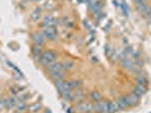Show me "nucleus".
<instances>
[{
  "label": "nucleus",
  "instance_id": "nucleus-1",
  "mask_svg": "<svg viewBox=\"0 0 151 113\" xmlns=\"http://www.w3.org/2000/svg\"><path fill=\"white\" fill-rule=\"evenodd\" d=\"M55 60H57V53L54 51H51V50L44 51L41 54V56L38 58L40 63L42 66H44V67H47V66H50L51 63L55 62Z\"/></svg>",
  "mask_w": 151,
  "mask_h": 113
},
{
  "label": "nucleus",
  "instance_id": "nucleus-2",
  "mask_svg": "<svg viewBox=\"0 0 151 113\" xmlns=\"http://www.w3.org/2000/svg\"><path fill=\"white\" fill-rule=\"evenodd\" d=\"M55 86L58 88V92H59V94L61 95V96H64L65 94H68L71 92V89L69 87V83L64 82L63 79L61 80H55Z\"/></svg>",
  "mask_w": 151,
  "mask_h": 113
},
{
  "label": "nucleus",
  "instance_id": "nucleus-3",
  "mask_svg": "<svg viewBox=\"0 0 151 113\" xmlns=\"http://www.w3.org/2000/svg\"><path fill=\"white\" fill-rule=\"evenodd\" d=\"M114 104H115V107H116V111H123V110H125L126 107L130 106L126 95L121 96L119 100H116L114 102Z\"/></svg>",
  "mask_w": 151,
  "mask_h": 113
},
{
  "label": "nucleus",
  "instance_id": "nucleus-4",
  "mask_svg": "<svg viewBox=\"0 0 151 113\" xmlns=\"http://www.w3.org/2000/svg\"><path fill=\"white\" fill-rule=\"evenodd\" d=\"M94 105L96 113H108V102H106V101H98Z\"/></svg>",
  "mask_w": 151,
  "mask_h": 113
},
{
  "label": "nucleus",
  "instance_id": "nucleus-5",
  "mask_svg": "<svg viewBox=\"0 0 151 113\" xmlns=\"http://www.w3.org/2000/svg\"><path fill=\"white\" fill-rule=\"evenodd\" d=\"M57 34H58V31L55 27H44V30H43L44 38H47V40H51V41H53V40L57 38Z\"/></svg>",
  "mask_w": 151,
  "mask_h": 113
},
{
  "label": "nucleus",
  "instance_id": "nucleus-6",
  "mask_svg": "<svg viewBox=\"0 0 151 113\" xmlns=\"http://www.w3.org/2000/svg\"><path fill=\"white\" fill-rule=\"evenodd\" d=\"M32 40L35 45H38V46H42L43 44L45 43V38L43 35V33H40V32H36V33H33L32 34Z\"/></svg>",
  "mask_w": 151,
  "mask_h": 113
},
{
  "label": "nucleus",
  "instance_id": "nucleus-7",
  "mask_svg": "<svg viewBox=\"0 0 151 113\" xmlns=\"http://www.w3.org/2000/svg\"><path fill=\"white\" fill-rule=\"evenodd\" d=\"M46 68H47V71L50 72V75L51 74H54V72H64V71H65V70L63 69L62 63H60V62L51 63L50 66H47Z\"/></svg>",
  "mask_w": 151,
  "mask_h": 113
},
{
  "label": "nucleus",
  "instance_id": "nucleus-8",
  "mask_svg": "<svg viewBox=\"0 0 151 113\" xmlns=\"http://www.w3.org/2000/svg\"><path fill=\"white\" fill-rule=\"evenodd\" d=\"M72 93V101H76V102H81L85 99V94L81 91V88H77V89H73L71 91Z\"/></svg>",
  "mask_w": 151,
  "mask_h": 113
},
{
  "label": "nucleus",
  "instance_id": "nucleus-9",
  "mask_svg": "<svg viewBox=\"0 0 151 113\" xmlns=\"http://www.w3.org/2000/svg\"><path fill=\"white\" fill-rule=\"evenodd\" d=\"M42 26L43 27H55L57 26V19L52 16H46L44 20L42 22Z\"/></svg>",
  "mask_w": 151,
  "mask_h": 113
},
{
  "label": "nucleus",
  "instance_id": "nucleus-10",
  "mask_svg": "<svg viewBox=\"0 0 151 113\" xmlns=\"http://www.w3.org/2000/svg\"><path fill=\"white\" fill-rule=\"evenodd\" d=\"M126 97H127L129 105H130V106H135V105H138L139 102H140V97L137 96L134 93H131L130 95H126Z\"/></svg>",
  "mask_w": 151,
  "mask_h": 113
},
{
  "label": "nucleus",
  "instance_id": "nucleus-11",
  "mask_svg": "<svg viewBox=\"0 0 151 113\" xmlns=\"http://www.w3.org/2000/svg\"><path fill=\"white\" fill-rule=\"evenodd\" d=\"M41 15H42V9H41L40 7H37V8H35L31 13L29 18H31V20L33 23H36L38 19H40V17H41Z\"/></svg>",
  "mask_w": 151,
  "mask_h": 113
},
{
  "label": "nucleus",
  "instance_id": "nucleus-12",
  "mask_svg": "<svg viewBox=\"0 0 151 113\" xmlns=\"http://www.w3.org/2000/svg\"><path fill=\"white\" fill-rule=\"evenodd\" d=\"M137 9L139 10V13L142 14V15L145 16V17H148V16H149L150 7L148 6L147 4H141V5H138V6H137Z\"/></svg>",
  "mask_w": 151,
  "mask_h": 113
},
{
  "label": "nucleus",
  "instance_id": "nucleus-13",
  "mask_svg": "<svg viewBox=\"0 0 151 113\" xmlns=\"http://www.w3.org/2000/svg\"><path fill=\"white\" fill-rule=\"evenodd\" d=\"M145 91H147V87L145 86H143V85H135L134 86V88H133V92L132 93H134V94L137 95V96H139V97H141L142 95L145 93Z\"/></svg>",
  "mask_w": 151,
  "mask_h": 113
},
{
  "label": "nucleus",
  "instance_id": "nucleus-14",
  "mask_svg": "<svg viewBox=\"0 0 151 113\" xmlns=\"http://www.w3.org/2000/svg\"><path fill=\"white\" fill-rule=\"evenodd\" d=\"M121 64L124 67V68H126V69H131V70H134V64H133V62L127 58V59H124V60H122L121 61Z\"/></svg>",
  "mask_w": 151,
  "mask_h": 113
},
{
  "label": "nucleus",
  "instance_id": "nucleus-15",
  "mask_svg": "<svg viewBox=\"0 0 151 113\" xmlns=\"http://www.w3.org/2000/svg\"><path fill=\"white\" fill-rule=\"evenodd\" d=\"M68 83H69V87L71 91L77 89V88H81L82 86L81 80H71V82H68Z\"/></svg>",
  "mask_w": 151,
  "mask_h": 113
},
{
  "label": "nucleus",
  "instance_id": "nucleus-16",
  "mask_svg": "<svg viewBox=\"0 0 151 113\" xmlns=\"http://www.w3.org/2000/svg\"><path fill=\"white\" fill-rule=\"evenodd\" d=\"M95 111V105L91 102L85 101V113H93Z\"/></svg>",
  "mask_w": 151,
  "mask_h": 113
},
{
  "label": "nucleus",
  "instance_id": "nucleus-17",
  "mask_svg": "<svg viewBox=\"0 0 151 113\" xmlns=\"http://www.w3.org/2000/svg\"><path fill=\"white\" fill-rule=\"evenodd\" d=\"M120 6H121V12L123 13V15H124V16H129V15H130V8L127 7L125 1H122Z\"/></svg>",
  "mask_w": 151,
  "mask_h": 113
},
{
  "label": "nucleus",
  "instance_id": "nucleus-18",
  "mask_svg": "<svg viewBox=\"0 0 151 113\" xmlns=\"http://www.w3.org/2000/svg\"><path fill=\"white\" fill-rule=\"evenodd\" d=\"M90 99L94 101V102H98V101H101L103 96H101V94L99 92L95 91V92H91V93H90Z\"/></svg>",
  "mask_w": 151,
  "mask_h": 113
},
{
  "label": "nucleus",
  "instance_id": "nucleus-19",
  "mask_svg": "<svg viewBox=\"0 0 151 113\" xmlns=\"http://www.w3.org/2000/svg\"><path fill=\"white\" fill-rule=\"evenodd\" d=\"M32 53H33V56H35V58H40L43 52L41 51V46H38V45H34V46H33V49H32Z\"/></svg>",
  "mask_w": 151,
  "mask_h": 113
},
{
  "label": "nucleus",
  "instance_id": "nucleus-20",
  "mask_svg": "<svg viewBox=\"0 0 151 113\" xmlns=\"http://www.w3.org/2000/svg\"><path fill=\"white\" fill-rule=\"evenodd\" d=\"M137 84L138 85H147V77L145 75H138L137 76Z\"/></svg>",
  "mask_w": 151,
  "mask_h": 113
},
{
  "label": "nucleus",
  "instance_id": "nucleus-21",
  "mask_svg": "<svg viewBox=\"0 0 151 113\" xmlns=\"http://www.w3.org/2000/svg\"><path fill=\"white\" fill-rule=\"evenodd\" d=\"M62 67L64 70H69L73 68V62L70 61V60H65L64 62H62Z\"/></svg>",
  "mask_w": 151,
  "mask_h": 113
},
{
  "label": "nucleus",
  "instance_id": "nucleus-22",
  "mask_svg": "<svg viewBox=\"0 0 151 113\" xmlns=\"http://www.w3.org/2000/svg\"><path fill=\"white\" fill-rule=\"evenodd\" d=\"M41 109H42L41 103H35V104H33V105H31V106H29V111H31V112H33V113H35V112H38Z\"/></svg>",
  "mask_w": 151,
  "mask_h": 113
},
{
  "label": "nucleus",
  "instance_id": "nucleus-23",
  "mask_svg": "<svg viewBox=\"0 0 151 113\" xmlns=\"http://www.w3.org/2000/svg\"><path fill=\"white\" fill-rule=\"evenodd\" d=\"M15 106H16V100L15 99H8L7 100V109L12 110Z\"/></svg>",
  "mask_w": 151,
  "mask_h": 113
},
{
  "label": "nucleus",
  "instance_id": "nucleus-24",
  "mask_svg": "<svg viewBox=\"0 0 151 113\" xmlns=\"http://www.w3.org/2000/svg\"><path fill=\"white\" fill-rule=\"evenodd\" d=\"M26 109H27V106H26L25 102H20L18 105H17V112L22 113L24 110H26Z\"/></svg>",
  "mask_w": 151,
  "mask_h": 113
},
{
  "label": "nucleus",
  "instance_id": "nucleus-25",
  "mask_svg": "<svg viewBox=\"0 0 151 113\" xmlns=\"http://www.w3.org/2000/svg\"><path fill=\"white\" fill-rule=\"evenodd\" d=\"M116 112V107L114 102H108V113H115Z\"/></svg>",
  "mask_w": 151,
  "mask_h": 113
},
{
  "label": "nucleus",
  "instance_id": "nucleus-26",
  "mask_svg": "<svg viewBox=\"0 0 151 113\" xmlns=\"http://www.w3.org/2000/svg\"><path fill=\"white\" fill-rule=\"evenodd\" d=\"M7 109V100H0V110Z\"/></svg>",
  "mask_w": 151,
  "mask_h": 113
},
{
  "label": "nucleus",
  "instance_id": "nucleus-27",
  "mask_svg": "<svg viewBox=\"0 0 151 113\" xmlns=\"http://www.w3.org/2000/svg\"><path fill=\"white\" fill-rule=\"evenodd\" d=\"M63 24H64V25L67 26V27H71V26H72V23H71V22H70V19H65L64 18V20H63Z\"/></svg>",
  "mask_w": 151,
  "mask_h": 113
},
{
  "label": "nucleus",
  "instance_id": "nucleus-28",
  "mask_svg": "<svg viewBox=\"0 0 151 113\" xmlns=\"http://www.w3.org/2000/svg\"><path fill=\"white\" fill-rule=\"evenodd\" d=\"M134 2H135V5L138 6V5H141V4H147V1L145 0H133Z\"/></svg>",
  "mask_w": 151,
  "mask_h": 113
},
{
  "label": "nucleus",
  "instance_id": "nucleus-29",
  "mask_svg": "<svg viewBox=\"0 0 151 113\" xmlns=\"http://www.w3.org/2000/svg\"><path fill=\"white\" fill-rule=\"evenodd\" d=\"M133 51H132V49H131V48H130V46H127V48H126V53H132Z\"/></svg>",
  "mask_w": 151,
  "mask_h": 113
},
{
  "label": "nucleus",
  "instance_id": "nucleus-30",
  "mask_svg": "<svg viewBox=\"0 0 151 113\" xmlns=\"http://www.w3.org/2000/svg\"><path fill=\"white\" fill-rule=\"evenodd\" d=\"M33 1H40V0H33Z\"/></svg>",
  "mask_w": 151,
  "mask_h": 113
},
{
  "label": "nucleus",
  "instance_id": "nucleus-31",
  "mask_svg": "<svg viewBox=\"0 0 151 113\" xmlns=\"http://www.w3.org/2000/svg\"><path fill=\"white\" fill-rule=\"evenodd\" d=\"M94 1H96V0H94Z\"/></svg>",
  "mask_w": 151,
  "mask_h": 113
}]
</instances>
